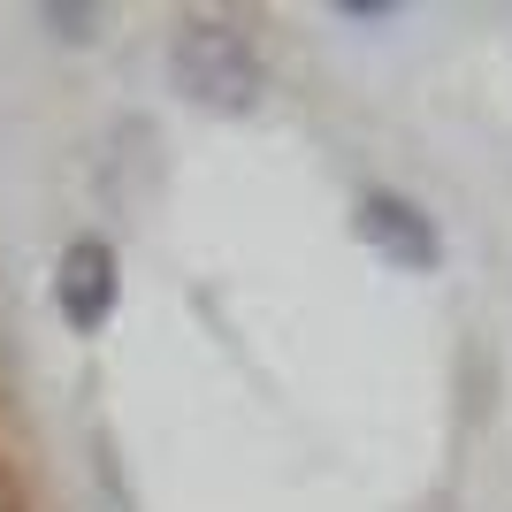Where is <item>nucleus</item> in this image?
<instances>
[{
	"instance_id": "nucleus-2",
	"label": "nucleus",
	"mask_w": 512,
	"mask_h": 512,
	"mask_svg": "<svg viewBox=\"0 0 512 512\" xmlns=\"http://www.w3.org/2000/svg\"><path fill=\"white\" fill-rule=\"evenodd\" d=\"M54 306L77 337H100L115 306H123V260L107 237H69L62 260H54Z\"/></svg>"
},
{
	"instance_id": "nucleus-5",
	"label": "nucleus",
	"mask_w": 512,
	"mask_h": 512,
	"mask_svg": "<svg viewBox=\"0 0 512 512\" xmlns=\"http://www.w3.org/2000/svg\"><path fill=\"white\" fill-rule=\"evenodd\" d=\"M337 16H352V23H390L398 8H375V0H337Z\"/></svg>"
},
{
	"instance_id": "nucleus-4",
	"label": "nucleus",
	"mask_w": 512,
	"mask_h": 512,
	"mask_svg": "<svg viewBox=\"0 0 512 512\" xmlns=\"http://www.w3.org/2000/svg\"><path fill=\"white\" fill-rule=\"evenodd\" d=\"M39 23H54V39H69V46L100 39V8H39Z\"/></svg>"
},
{
	"instance_id": "nucleus-1",
	"label": "nucleus",
	"mask_w": 512,
	"mask_h": 512,
	"mask_svg": "<svg viewBox=\"0 0 512 512\" xmlns=\"http://www.w3.org/2000/svg\"><path fill=\"white\" fill-rule=\"evenodd\" d=\"M169 77L176 92L207 115H253L268 100V62L260 46L237 31V23H214V16H192L184 31L169 39Z\"/></svg>"
},
{
	"instance_id": "nucleus-3",
	"label": "nucleus",
	"mask_w": 512,
	"mask_h": 512,
	"mask_svg": "<svg viewBox=\"0 0 512 512\" xmlns=\"http://www.w3.org/2000/svg\"><path fill=\"white\" fill-rule=\"evenodd\" d=\"M352 230H360V245L375 260L406 268V276H436V268H444V237H436V222H428L406 192H360Z\"/></svg>"
}]
</instances>
